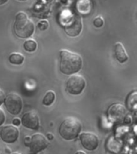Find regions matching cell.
Instances as JSON below:
<instances>
[{"label":"cell","mask_w":137,"mask_h":154,"mask_svg":"<svg viewBox=\"0 0 137 154\" xmlns=\"http://www.w3.org/2000/svg\"><path fill=\"white\" fill-rule=\"evenodd\" d=\"M55 100V93L53 91H47L43 97V104L45 106L51 105Z\"/></svg>","instance_id":"obj_16"},{"label":"cell","mask_w":137,"mask_h":154,"mask_svg":"<svg viewBox=\"0 0 137 154\" xmlns=\"http://www.w3.org/2000/svg\"><path fill=\"white\" fill-rule=\"evenodd\" d=\"M5 93L4 91L0 89V106L2 105V103H4V100H5Z\"/></svg>","instance_id":"obj_21"},{"label":"cell","mask_w":137,"mask_h":154,"mask_svg":"<svg viewBox=\"0 0 137 154\" xmlns=\"http://www.w3.org/2000/svg\"><path fill=\"white\" fill-rule=\"evenodd\" d=\"M76 8L81 14H88L92 8V3L90 0H78Z\"/></svg>","instance_id":"obj_13"},{"label":"cell","mask_w":137,"mask_h":154,"mask_svg":"<svg viewBox=\"0 0 137 154\" xmlns=\"http://www.w3.org/2000/svg\"><path fill=\"white\" fill-rule=\"evenodd\" d=\"M86 87V80L79 75H73L68 78L66 84V89L71 95H80Z\"/></svg>","instance_id":"obj_6"},{"label":"cell","mask_w":137,"mask_h":154,"mask_svg":"<svg viewBox=\"0 0 137 154\" xmlns=\"http://www.w3.org/2000/svg\"><path fill=\"white\" fill-rule=\"evenodd\" d=\"M7 1H8V0H0V5L5 4V3H6Z\"/></svg>","instance_id":"obj_25"},{"label":"cell","mask_w":137,"mask_h":154,"mask_svg":"<svg viewBox=\"0 0 137 154\" xmlns=\"http://www.w3.org/2000/svg\"><path fill=\"white\" fill-rule=\"evenodd\" d=\"M5 107L12 115H19L23 108V100L19 94L11 92L5 96Z\"/></svg>","instance_id":"obj_5"},{"label":"cell","mask_w":137,"mask_h":154,"mask_svg":"<svg viewBox=\"0 0 137 154\" xmlns=\"http://www.w3.org/2000/svg\"><path fill=\"white\" fill-rule=\"evenodd\" d=\"M24 49L28 51V52H33L37 49V43L35 40L32 39H28L26 40L23 43Z\"/></svg>","instance_id":"obj_17"},{"label":"cell","mask_w":137,"mask_h":154,"mask_svg":"<svg viewBox=\"0 0 137 154\" xmlns=\"http://www.w3.org/2000/svg\"><path fill=\"white\" fill-rule=\"evenodd\" d=\"M66 34L71 37H75L81 33L83 29L81 18L77 14H69L62 22Z\"/></svg>","instance_id":"obj_4"},{"label":"cell","mask_w":137,"mask_h":154,"mask_svg":"<svg viewBox=\"0 0 137 154\" xmlns=\"http://www.w3.org/2000/svg\"><path fill=\"white\" fill-rule=\"evenodd\" d=\"M114 51H115V56L116 58V60L120 63H123L127 62L128 60V55L126 52L124 47L121 43L118 42V43H115Z\"/></svg>","instance_id":"obj_12"},{"label":"cell","mask_w":137,"mask_h":154,"mask_svg":"<svg viewBox=\"0 0 137 154\" xmlns=\"http://www.w3.org/2000/svg\"><path fill=\"white\" fill-rule=\"evenodd\" d=\"M75 154H86V153H85L84 151H81V150H79V151H77Z\"/></svg>","instance_id":"obj_26"},{"label":"cell","mask_w":137,"mask_h":154,"mask_svg":"<svg viewBox=\"0 0 137 154\" xmlns=\"http://www.w3.org/2000/svg\"><path fill=\"white\" fill-rule=\"evenodd\" d=\"M83 67L80 55L68 50H60L59 68L64 75H74L79 72Z\"/></svg>","instance_id":"obj_1"},{"label":"cell","mask_w":137,"mask_h":154,"mask_svg":"<svg viewBox=\"0 0 137 154\" xmlns=\"http://www.w3.org/2000/svg\"><path fill=\"white\" fill-rule=\"evenodd\" d=\"M47 138L48 140H52L54 137H53V135L51 133H47Z\"/></svg>","instance_id":"obj_24"},{"label":"cell","mask_w":137,"mask_h":154,"mask_svg":"<svg viewBox=\"0 0 137 154\" xmlns=\"http://www.w3.org/2000/svg\"><path fill=\"white\" fill-rule=\"evenodd\" d=\"M14 23V34L20 38H28L33 35L35 25L24 12L19 11L15 15Z\"/></svg>","instance_id":"obj_2"},{"label":"cell","mask_w":137,"mask_h":154,"mask_svg":"<svg viewBox=\"0 0 137 154\" xmlns=\"http://www.w3.org/2000/svg\"><path fill=\"white\" fill-rule=\"evenodd\" d=\"M82 129L81 122L77 118H66L59 126V134L66 140L75 139L79 135Z\"/></svg>","instance_id":"obj_3"},{"label":"cell","mask_w":137,"mask_h":154,"mask_svg":"<svg viewBox=\"0 0 137 154\" xmlns=\"http://www.w3.org/2000/svg\"><path fill=\"white\" fill-rule=\"evenodd\" d=\"M19 131L16 126L14 125H6L0 130V138L2 141L13 144L19 139Z\"/></svg>","instance_id":"obj_8"},{"label":"cell","mask_w":137,"mask_h":154,"mask_svg":"<svg viewBox=\"0 0 137 154\" xmlns=\"http://www.w3.org/2000/svg\"><path fill=\"white\" fill-rule=\"evenodd\" d=\"M48 144H49V142H48L47 139L43 134L35 133L31 137V140L28 144V147L30 148L29 153H38L47 149Z\"/></svg>","instance_id":"obj_7"},{"label":"cell","mask_w":137,"mask_h":154,"mask_svg":"<svg viewBox=\"0 0 137 154\" xmlns=\"http://www.w3.org/2000/svg\"><path fill=\"white\" fill-rule=\"evenodd\" d=\"M9 61L12 64L20 65L23 63L24 56L20 53H12L9 56Z\"/></svg>","instance_id":"obj_14"},{"label":"cell","mask_w":137,"mask_h":154,"mask_svg":"<svg viewBox=\"0 0 137 154\" xmlns=\"http://www.w3.org/2000/svg\"><path fill=\"white\" fill-rule=\"evenodd\" d=\"M79 140L82 146L88 151H94L99 146L98 137L92 132H83L79 136Z\"/></svg>","instance_id":"obj_9"},{"label":"cell","mask_w":137,"mask_h":154,"mask_svg":"<svg viewBox=\"0 0 137 154\" xmlns=\"http://www.w3.org/2000/svg\"><path fill=\"white\" fill-rule=\"evenodd\" d=\"M127 108L130 110L136 109V91L132 92L127 99Z\"/></svg>","instance_id":"obj_15"},{"label":"cell","mask_w":137,"mask_h":154,"mask_svg":"<svg viewBox=\"0 0 137 154\" xmlns=\"http://www.w3.org/2000/svg\"><path fill=\"white\" fill-rule=\"evenodd\" d=\"M30 140H31V137H24V144H25L26 146H28L29 143H30Z\"/></svg>","instance_id":"obj_23"},{"label":"cell","mask_w":137,"mask_h":154,"mask_svg":"<svg viewBox=\"0 0 137 154\" xmlns=\"http://www.w3.org/2000/svg\"><path fill=\"white\" fill-rule=\"evenodd\" d=\"M5 120H6V116H5L4 112L0 108V126H2L4 124Z\"/></svg>","instance_id":"obj_20"},{"label":"cell","mask_w":137,"mask_h":154,"mask_svg":"<svg viewBox=\"0 0 137 154\" xmlns=\"http://www.w3.org/2000/svg\"><path fill=\"white\" fill-rule=\"evenodd\" d=\"M12 123H13L14 126H19V125H21V120H19V118H14L12 120Z\"/></svg>","instance_id":"obj_22"},{"label":"cell","mask_w":137,"mask_h":154,"mask_svg":"<svg viewBox=\"0 0 137 154\" xmlns=\"http://www.w3.org/2000/svg\"><path fill=\"white\" fill-rule=\"evenodd\" d=\"M19 1H26V0H19Z\"/></svg>","instance_id":"obj_28"},{"label":"cell","mask_w":137,"mask_h":154,"mask_svg":"<svg viewBox=\"0 0 137 154\" xmlns=\"http://www.w3.org/2000/svg\"><path fill=\"white\" fill-rule=\"evenodd\" d=\"M37 26L40 31H46L49 26V23H48V22L47 20H42V21L38 23Z\"/></svg>","instance_id":"obj_18"},{"label":"cell","mask_w":137,"mask_h":154,"mask_svg":"<svg viewBox=\"0 0 137 154\" xmlns=\"http://www.w3.org/2000/svg\"><path fill=\"white\" fill-rule=\"evenodd\" d=\"M127 114V110L124 106L122 104H114L111 106L108 110V115L113 120H124L125 116Z\"/></svg>","instance_id":"obj_11"},{"label":"cell","mask_w":137,"mask_h":154,"mask_svg":"<svg viewBox=\"0 0 137 154\" xmlns=\"http://www.w3.org/2000/svg\"><path fill=\"white\" fill-rule=\"evenodd\" d=\"M11 154H20V153H19V152H13V153Z\"/></svg>","instance_id":"obj_27"},{"label":"cell","mask_w":137,"mask_h":154,"mask_svg":"<svg viewBox=\"0 0 137 154\" xmlns=\"http://www.w3.org/2000/svg\"><path fill=\"white\" fill-rule=\"evenodd\" d=\"M21 124L24 127L32 130H37L40 125V120L38 113L35 111H28L23 115Z\"/></svg>","instance_id":"obj_10"},{"label":"cell","mask_w":137,"mask_h":154,"mask_svg":"<svg viewBox=\"0 0 137 154\" xmlns=\"http://www.w3.org/2000/svg\"><path fill=\"white\" fill-rule=\"evenodd\" d=\"M93 23H94V26H96V27H98V28L99 27H101V26H103V19L99 16L96 17V19H94Z\"/></svg>","instance_id":"obj_19"}]
</instances>
